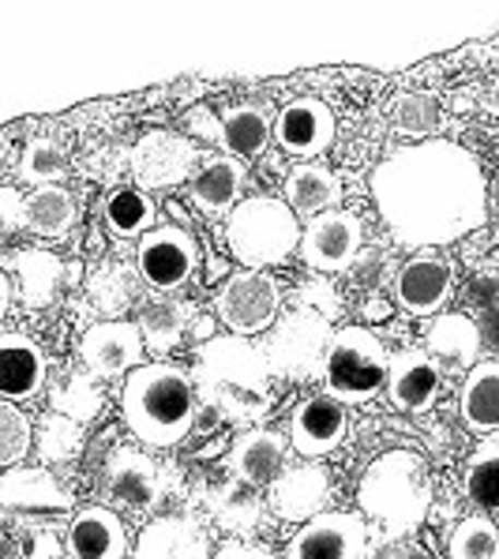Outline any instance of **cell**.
<instances>
[{
  "label": "cell",
  "instance_id": "obj_1",
  "mask_svg": "<svg viewBox=\"0 0 499 559\" xmlns=\"http://www.w3.org/2000/svg\"><path fill=\"white\" fill-rule=\"evenodd\" d=\"M372 200L406 248H443L488 222V180L477 158L451 140L399 147L372 169Z\"/></svg>",
  "mask_w": 499,
  "mask_h": 559
},
{
  "label": "cell",
  "instance_id": "obj_2",
  "mask_svg": "<svg viewBox=\"0 0 499 559\" xmlns=\"http://www.w3.org/2000/svg\"><path fill=\"white\" fill-rule=\"evenodd\" d=\"M192 386L206 409L234 425H252L271 409V368L260 349L237 334L200 346Z\"/></svg>",
  "mask_w": 499,
  "mask_h": 559
},
{
  "label": "cell",
  "instance_id": "obj_3",
  "mask_svg": "<svg viewBox=\"0 0 499 559\" xmlns=\"http://www.w3.org/2000/svg\"><path fill=\"white\" fill-rule=\"evenodd\" d=\"M124 420L147 447H177L195 425L192 376L177 365H143L124 383Z\"/></svg>",
  "mask_w": 499,
  "mask_h": 559
},
{
  "label": "cell",
  "instance_id": "obj_4",
  "mask_svg": "<svg viewBox=\"0 0 499 559\" xmlns=\"http://www.w3.org/2000/svg\"><path fill=\"white\" fill-rule=\"evenodd\" d=\"M357 503L383 530V540H402L428 519V507H432L425 459L413 451L380 454L360 477Z\"/></svg>",
  "mask_w": 499,
  "mask_h": 559
},
{
  "label": "cell",
  "instance_id": "obj_5",
  "mask_svg": "<svg viewBox=\"0 0 499 559\" xmlns=\"http://www.w3.org/2000/svg\"><path fill=\"white\" fill-rule=\"evenodd\" d=\"M300 237L305 234L297 226V214L286 200H274V195H252L237 203L226 218V245L248 271L286 263L297 252Z\"/></svg>",
  "mask_w": 499,
  "mask_h": 559
},
{
  "label": "cell",
  "instance_id": "obj_6",
  "mask_svg": "<svg viewBox=\"0 0 499 559\" xmlns=\"http://www.w3.org/2000/svg\"><path fill=\"white\" fill-rule=\"evenodd\" d=\"M391 360L383 342L365 326H346L331 338L323 360V383L334 402H368L380 386H387Z\"/></svg>",
  "mask_w": 499,
  "mask_h": 559
},
{
  "label": "cell",
  "instance_id": "obj_7",
  "mask_svg": "<svg viewBox=\"0 0 499 559\" xmlns=\"http://www.w3.org/2000/svg\"><path fill=\"white\" fill-rule=\"evenodd\" d=\"M331 323L323 320V312L300 308V312L286 316L271 331L263 346V360L274 376H289V380H323V360L331 349Z\"/></svg>",
  "mask_w": 499,
  "mask_h": 559
},
{
  "label": "cell",
  "instance_id": "obj_8",
  "mask_svg": "<svg viewBox=\"0 0 499 559\" xmlns=\"http://www.w3.org/2000/svg\"><path fill=\"white\" fill-rule=\"evenodd\" d=\"M278 305H282L278 286L260 271L234 274L218 294V316L237 338L240 334L266 331V326L278 320Z\"/></svg>",
  "mask_w": 499,
  "mask_h": 559
},
{
  "label": "cell",
  "instance_id": "obj_9",
  "mask_svg": "<svg viewBox=\"0 0 499 559\" xmlns=\"http://www.w3.org/2000/svg\"><path fill=\"white\" fill-rule=\"evenodd\" d=\"M102 492H106L109 503L124 507V511H147L166 492V473L147 454L132 451V447H120V451L106 459Z\"/></svg>",
  "mask_w": 499,
  "mask_h": 559
},
{
  "label": "cell",
  "instance_id": "obj_10",
  "mask_svg": "<svg viewBox=\"0 0 499 559\" xmlns=\"http://www.w3.org/2000/svg\"><path fill=\"white\" fill-rule=\"evenodd\" d=\"M195 260H200V248L195 240L177 226L151 229L147 237L135 248V266H140V278L154 289H177L192 278Z\"/></svg>",
  "mask_w": 499,
  "mask_h": 559
},
{
  "label": "cell",
  "instance_id": "obj_11",
  "mask_svg": "<svg viewBox=\"0 0 499 559\" xmlns=\"http://www.w3.org/2000/svg\"><path fill=\"white\" fill-rule=\"evenodd\" d=\"M368 526L357 514H320L289 540L286 559H365Z\"/></svg>",
  "mask_w": 499,
  "mask_h": 559
},
{
  "label": "cell",
  "instance_id": "obj_12",
  "mask_svg": "<svg viewBox=\"0 0 499 559\" xmlns=\"http://www.w3.org/2000/svg\"><path fill=\"white\" fill-rule=\"evenodd\" d=\"M360 252V222L357 214L326 211L320 218L308 222L300 237V260L312 271H346Z\"/></svg>",
  "mask_w": 499,
  "mask_h": 559
},
{
  "label": "cell",
  "instance_id": "obj_13",
  "mask_svg": "<svg viewBox=\"0 0 499 559\" xmlns=\"http://www.w3.org/2000/svg\"><path fill=\"white\" fill-rule=\"evenodd\" d=\"M195 169V147L177 132H147L132 147V174L140 188H174Z\"/></svg>",
  "mask_w": 499,
  "mask_h": 559
},
{
  "label": "cell",
  "instance_id": "obj_14",
  "mask_svg": "<svg viewBox=\"0 0 499 559\" xmlns=\"http://www.w3.org/2000/svg\"><path fill=\"white\" fill-rule=\"evenodd\" d=\"M80 357H83V365H87V372L98 376V380L128 372V368H135L143 360L140 326L120 323V320L94 323L80 342Z\"/></svg>",
  "mask_w": 499,
  "mask_h": 559
},
{
  "label": "cell",
  "instance_id": "obj_15",
  "mask_svg": "<svg viewBox=\"0 0 499 559\" xmlns=\"http://www.w3.org/2000/svg\"><path fill=\"white\" fill-rule=\"evenodd\" d=\"M346 406L334 402L331 394H316V399L300 402L289 417V443L308 459H320V454L338 451L346 440Z\"/></svg>",
  "mask_w": 499,
  "mask_h": 559
},
{
  "label": "cell",
  "instance_id": "obj_16",
  "mask_svg": "<svg viewBox=\"0 0 499 559\" xmlns=\"http://www.w3.org/2000/svg\"><path fill=\"white\" fill-rule=\"evenodd\" d=\"M132 559H214L206 530L192 514H162L143 526Z\"/></svg>",
  "mask_w": 499,
  "mask_h": 559
},
{
  "label": "cell",
  "instance_id": "obj_17",
  "mask_svg": "<svg viewBox=\"0 0 499 559\" xmlns=\"http://www.w3.org/2000/svg\"><path fill=\"white\" fill-rule=\"evenodd\" d=\"M451 286H454L451 263L440 260V255H413L399 271V278H394V297L413 316H432L447 305Z\"/></svg>",
  "mask_w": 499,
  "mask_h": 559
},
{
  "label": "cell",
  "instance_id": "obj_18",
  "mask_svg": "<svg viewBox=\"0 0 499 559\" xmlns=\"http://www.w3.org/2000/svg\"><path fill=\"white\" fill-rule=\"evenodd\" d=\"M274 140L282 151L297 154V158H312L331 147L334 140V114L316 98L289 102L286 109L274 120Z\"/></svg>",
  "mask_w": 499,
  "mask_h": 559
},
{
  "label": "cell",
  "instance_id": "obj_19",
  "mask_svg": "<svg viewBox=\"0 0 499 559\" xmlns=\"http://www.w3.org/2000/svg\"><path fill=\"white\" fill-rule=\"evenodd\" d=\"M443 386V368L440 360L425 349H402L399 357H391V372H387V391L399 409H428L436 402Z\"/></svg>",
  "mask_w": 499,
  "mask_h": 559
},
{
  "label": "cell",
  "instance_id": "obj_20",
  "mask_svg": "<svg viewBox=\"0 0 499 559\" xmlns=\"http://www.w3.org/2000/svg\"><path fill=\"white\" fill-rule=\"evenodd\" d=\"M326 500H331V477L320 466H289L271 485V507L286 522L320 519Z\"/></svg>",
  "mask_w": 499,
  "mask_h": 559
},
{
  "label": "cell",
  "instance_id": "obj_21",
  "mask_svg": "<svg viewBox=\"0 0 499 559\" xmlns=\"http://www.w3.org/2000/svg\"><path fill=\"white\" fill-rule=\"evenodd\" d=\"M229 473L248 488L260 485H274V480L286 473V440L271 428H256V432H245L234 443L226 459Z\"/></svg>",
  "mask_w": 499,
  "mask_h": 559
},
{
  "label": "cell",
  "instance_id": "obj_22",
  "mask_svg": "<svg viewBox=\"0 0 499 559\" xmlns=\"http://www.w3.org/2000/svg\"><path fill=\"white\" fill-rule=\"evenodd\" d=\"M75 496L41 466H15L0 477V507L4 511H68Z\"/></svg>",
  "mask_w": 499,
  "mask_h": 559
},
{
  "label": "cell",
  "instance_id": "obj_23",
  "mask_svg": "<svg viewBox=\"0 0 499 559\" xmlns=\"http://www.w3.org/2000/svg\"><path fill=\"white\" fill-rule=\"evenodd\" d=\"M46 357L27 334H0V402H20L41 391Z\"/></svg>",
  "mask_w": 499,
  "mask_h": 559
},
{
  "label": "cell",
  "instance_id": "obj_24",
  "mask_svg": "<svg viewBox=\"0 0 499 559\" xmlns=\"http://www.w3.org/2000/svg\"><path fill=\"white\" fill-rule=\"evenodd\" d=\"M128 533L124 522L106 507H87L68 526V556L72 559H124Z\"/></svg>",
  "mask_w": 499,
  "mask_h": 559
},
{
  "label": "cell",
  "instance_id": "obj_25",
  "mask_svg": "<svg viewBox=\"0 0 499 559\" xmlns=\"http://www.w3.org/2000/svg\"><path fill=\"white\" fill-rule=\"evenodd\" d=\"M240 188H245V166L240 158H206L192 177V203L200 206L203 214H222L237 203Z\"/></svg>",
  "mask_w": 499,
  "mask_h": 559
},
{
  "label": "cell",
  "instance_id": "obj_26",
  "mask_svg": "<svg viewBox=\"0 0 499 559\" xmlns=\"http://www.w3.org/2000/svg\"><path fill=\"white\" fill-rule=\"evenodd\" d=\"M462 417L473 432L499 428V360H480L470 368L466 386H462Z\"/></svg>",
  "mask_w": 499,
  "mask_h": 559
},
{
  "label": "cell",
  "instance_id": "obj_27",
  "mask_svg": "<svg viewBox=\"0 0 499 559\" xmlns=\"http://www.w3.org/2000/svg\"><path fill=\"white\" fill-rule=\"evenodd\" d=\"M206 507H211V519L218 522V530L237 533V537H248V533L260 530L263 503H260V496L248 485H240V480H226V485L211 488Z\"/></svg>",
  "mask_w": 499,
  "mask_h": 559
},
{
  "label": "cell",
  "instance_id": "obj_28",
  "mask_svg": "<svg viewBox=\"0 0 499 559\" xmlns=\"http://www.w3.org/2000/svg\"><path fill=\"white\" fill-rule=\"evenodd\" d=\"M15 274V286H20V297L27 300L31 308H46L49 300L57 297V286H60V260L41 248H20L12 252L8 260Z\"/></svg>",
  "mask_w": 499,
  "mask_h": 559
},
{
  "label": "cell",
  "instance_id": "obj_29",
  "mask_svg": "<svg viewBox=\"0 0 499 559\" xmlns=\"http://www.w3.org/2000/svg\"><path fill=\"white\" fill-rule=\"evenodd\" d=\"M342 200V185L331 169L323 166H294L286 177V203L294 214H316L338 206Z\"/></svg>",
  "mask_w": 499,
  "mask_h": 559
},
{
  "label": "cell",
  "instance_id": "obj_30",
  "mask_svg": "<svg viewBox=\"0 0 499 559\" xmlns=\"http://www.w3.org/2000/svg\"><path fill=\"white\" fill-rule=\"evenodd\" d=\"M480 326L470 316H436V323L428 326V354L447 360V365L470 368L480 354Z\"/></svg>",
  "mask_w": 499,
  "mask_h": 559
},
{
  "label": "cell",
  "instance_id": "obj_31",
  "mask_svg": "<svg viewBox=\"0 0 499 559\" xmlns=\"http://www.w3.org/2000/svg\"><path fill=\"white\" fill-rule=\"evenodd\" d=\"M188 323H192V308L185 305V300H151V305H143L140 312V334L143 342H147V349L154 354H169V349H177V342L188 334Z\"/></svg>",
  "mask_w": 499,
  "mask_h": 559
},
{
  "label": "cell",
  "instance_id": "obj_32",
  "mask_svg": "<svg viewBox=\"0 0 499 559\" xmlns=\"http://www.w3.org/2000/svg\"><path fill=\"white\" fill-rule=\"evenodd\" d=\"M274 135L271 117L260 106H234L222 117V147L229 158H252L266 147V140Z\"/></svg>",
  "mask_w": 499,
  "mask_h": 559
},
{
  "label": "cell",
  "instance_id": "obj_33",
  "mask_svg": "<svg viewBox=\"0 0 499 559\" xmlns=\"http://www.w3.org/2000/svg\"><path fill=\"white\" fill-rule=\"evenodd\" d=\"M75 226V200L64 188H38L23 203V229L34 237H64Z\"/></svg>",
  "mask_w": 499,
  "mask_h": 559
},
{
  "label": "cell",
  "instance_id": "obj_34",
  "mask_svg": "<svg viewBox=\"0 0 499 559\" xmlns=\"http://www.w3.org/2000/svg\"><path fill=\"white\" fill-rule=\"evenodd\" d=\"M106 226L114 237H147L154 226V203L143 188H117L106 200Z\"/></svg>",
  "mask_w": 499,
  "mask_h": 559
},
{
  "label": "cell",
  "instance_id": "obj_35",
  "mask_svg": "<svg viewBox=\"0 0 499 559\" xmlns=\"http://www.w3.org/2000/svg\"><path fill=\"white\" fill-rule=\"evenodd\" d=\"M391 124L402 135H432L443 128V106L436 94L425 91H402L391 98Z\"/></svg>",
  "mask_w": 499,
  "mask_h": 559
},
{
  "label": "cell",
  "instance_id": "obj_36",
  "mask_svg": "<svg viewBox=\"0 0 499 559\" xmlns=\"http://www.w3.org/2000/svg\"><path fill=\"white\" fill-rule=\"evenodd\" d=\"M466 496L477 511L499 514V443H485L466 466Z\"/></svg>",
  "mask_w": 499,
  "mask_h": 559
},
{
  "label": "cell",
  "instance_id": "obj_37",
  "mask_svg": "<svg viewBox=\"0 0 499 559\" xmlns=\"http://www.w3.org/2000/svg\"><path fill=\"white\" fill-rule=\"evenodd\" d=\"M87 294H91L94 305L102 308V312L117 316V312H124V308L132 305L135 278H132V271H128L124 263H106V266H98V271L91 274Z\"/></svg>",
  "mask_w": 499,
  "mask_h": 559
},
{
  "label": "cell",
  "instance_id": "obj_38",
  "mask_svg": "<svg viewBox=\"0 0 499 559\" xmlns=\"http://www.w3.org/2000/svg\"><path fill=\"white\" fill-rule=\"evenodd\" d=\"M447 552H451V559H499V530L485 514L462 519L451 533Z\"/></svg>",
  "mask_w": 499,
  "mask_h": 559
},
{
  "label": "cell",
  "instance_id": "obj_39",
  "mask_svg": "<svg viewBox=\"0 0 499 559\" xmlns=\"http://www.w3.org/2000/svg\"><path fill=\"white\" fill-rule=\"evenodd\" d=\"M54 413H60V417H72L75 425L80 420H91V417H98V409H102V394L94 391V383H91V376H83V372H68L64 380H60L54 386Z\"/></svg>",
  "mask_w": 499,
  "mask_h": 559
},
{
  "label": "cell",
  "instance_id": "obj_40",
  "mask_svg": "<svg viewBox=\"0 0 499 559\" xmlns=\"http://www.w3.org/2000/svg\"><path fill=\"white\" fill-rule=\"evenodd\" d=\"M80 447H83V428L72 417L49 413L38 425V451L46 462H72L80 454Z\"/></svg>",
  "mask_w": 499,
  "mask_h": 559
},
{
  "label": "cell",
  "instance_id": "obj_41",
  "mask_svg": "<svg viewBox=\"0 0 499 559\" xmlns=\"http://www.w3.org/2000/svg\"><path fill=\"white\" fill-rule=\"evenodd\" d=\"M34 428L27 413L12 402H0V466H15L31 451Z\"/></svg>",
  "mask_w": 499,
  "mask_h": 559
},
{
  "label": "cell",
  "instance_id": "obj_42",
  "mask_svg": "<svg viewBox=\"0 0 499 559\" xmlns=\"http://www.w3.org/2000/svg\"><path fill=\"white\" fill-rule=\"evenodd\" d=\"M20 177L31 180V185L49 188L57 177H64V151H60L54 140H34L31 147L23 151Z\"/></svg>",
  "mask_w": 499,
  "mask_h": 559
},
{
  "label": "cell",
  "instance_id": "obj_43",
  "mask_svg": "<svg viewBox=\"0 0 499 559\" xmlns=\"http://www.w3.org/2000/svg\"><path fill=\"white\" fill-rule=\"evenodd\" d=\"M470 300L488 316L499 312V274H477L470 282Z\"/></svg>",
  "mask_w": 499,
  "mask_h": 559
},
{
  "label": "cell",
  "instance_id": "obj_44",
  "mask_svg": "<svg viewBox=\"0 0 499 559\" xmlns=\"http://www.w3.org/2000/svg\"><path fill=\"white\" fill-rule=\"evenodd\" d=\"M23 559H60V540L49 530H34V533H27Z\"/></svg>",
  "mask_w": 499,
  "mask_h": 559
},
{
  "label": "cell",
  "instance_id": "obj_45",
  "mask_svg": "<svg viewBox=\"0 0 499 559\" xmlns=\"http://www.w3.org/2000/svg\"><path fill=\"white\" fill-rule=\"evenodd\" d=\"M214 559H278V556L252 545V540H226V545L214 552Z\"/></svg>",
  "mask_w": 499,
  "mask_h": 559
},
{
  "label": "cell",
  "instance_id": "obj_46",
  "mask_svg": "<svg viewBox=\"0 0 499 559\" xmlns=\"http://www.w3.org/2000/svg\"><path fill=\"white\" fill-rule=\"evenodd\" d=\"M15 222L23 226V200L12 188H0V229H12Z\"/></svg>",
  "mask_w": 499,
  "mask_h": 559
},
{
  "label": "cell",
  "instance_id": "obj_47",
  "mask_svg": "<svg viewBox=\"0 0 499 559\" xmlns=\"http://www.w3.org/2000/svg\"><path fill=\"white\" fill-rule=\"evenodd\" d=\"M188 128H192V132H203L206 140H214V143L222 140V120H214L206 109H195L192 120H188Z\"/></svg>",
  "mask_w": 499,
  "mask_h": 559
},
{
  "label": "cell",
  "instance_id": "obj_48",
  "mask_svg": "<svg viewBox=\"0 0 499 559\" xmlns=\"http://www.w3.org/2000/svg\"><path fill=\"white\" fill-rule=\"evenodd\" d=\"M480 342H485L488 349H496V354H499V312L485 316V323H480Z\"/></svg>",
  "mask_w": 499,
  "mask_h": 559
},
{
  "label": "cell",
  "instance_id": "obj_49",
  "mask_svg": "<svg viewBox=\"0 0 499 559\" xmlns=\"http://www.w3.org/2000/svg\"><path fill=\"white\" fill-rule=\"evenodd\" d=\"M8 308H12V282H8V274L0 271V320L8 316Z\"/></svg>",
  "mask_w": 499,
  "mask_h": 559
},
{
  "label": "cell",
  "instance_id": "obj_50",
  "mask_svg": "<svg viewBox=\"0 0 499 559\" xmlns=\"http://www.w3.org/2000/svg\"><path fill=\"white\" fill-rule=\"evenodd\" d=\"M365 559H406V552H394V548L387 552V545H383V548H368Z\"/></svg>",
  "mask_w": 499,
  "mask_h": 559
},
{
  "label": "cell",
  "instance_id": "obj_51",
  "mask_svg": "<svg viewBox=\"0 0 499 559\" xmlns=\"http://www.w3.org/2000/svg\"><path fill=\"white\" fill-rule=\"evenodd\" d=\"M492 200H496V214H499V177H496V185H492Z\"/></svg>",
  "mask_w": 499,
  "mask_h": 559
}]
</instances>
